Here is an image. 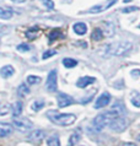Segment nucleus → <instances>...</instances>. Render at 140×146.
I'll return each mask as SVG.
<instances>
[{
	"label": "nucleus",
	"instance_id": "1",
	"mask_svg": "<svg viewBox=\"0 0 140 146\" xmlns=\"http://www.w3.org/2000/svg\"><path fill=\"white\" fill-rule=\"evenodd\" d=\"M46 115L51 121L57 125H61V127H69V125L75 123L76 120L74 114H65V113H59L57 111H48Z\"/></svg>",
	"mask_w": 140,
	"mask_h": 146
},
{
	"label": "nucleus",
	"instance_id": "2",
	"mask_svg": "<svg viewBox=\"0 0 140 146\" xmlns=\"http://www.w3.org/2000/svg\"><path fill=\"white\" fill-rule=\"evenodd\" d=\"M116 117H119V114H118V113H116L114 111H112V109H109L108 112L102 113V114L97 115L96 118L93 119V121H92V125H93L95 130H96V131H101L105 127H108L109 123L114 118H116Z\"/></svg>",
	"mask_w": 140,
	"mask_h": 146
},
{
	"label": "nucleus",
	"instance_id": "3",
	"mask_svg": "<svg viewBox=\"0 0 140 146\" xmlns=\"http://www.w3.org/2000/svg\"><path fill=\"white\" fill-rule=\"evenodd\" d=\"M131 47H133L131 43L125 42V40H123V42H113L106 47L107 55H116V56L125 55L131 49Z\"/></svg>",
	"mask_w": 140,
	"mask_h": 146
},
{
	"label": "nucleus",
	"instance_id": "4",
	"mask_svg": "<svg viewBox=\"0 0 140 146\" xmlns=\"http://www.w3.org/2000/svg\"><path fill=\"white\" fill-rule=\"evenodd\" d=\"M14 127H15V129H17L20 133H27L32 129V123L27 118H17V117H15Z\"/></svg>",
	"mask_w": 140,
	"mask_h": 146
},
{
	"label": "nucleus",
	"instance_id": "5",
	"mask_svg": "<svg viewBox=\"0 0 140 146\" xmlns=\"http://www.w3.org/2000/svg\"><path fill=\"white\" fill-rule=\"evenodd\" d=\"M108 127L112 129L113 131H123L127 127H128V120H127L124 117L119 115V117H116V118L111 121Z\"/></svg>",
	"mask_w": 140,
	"mask_h": 146
},
{
	"label": "nucleus",
	"instance_id": "6",
	"mask_svg": "<svg viewBox=\"0 0 140 146\" xmlns=\"http://www.w3.org/2000/svg\"><path fill=\"white\" fill-rule=\"evenodd\" d=\"M58 72L57 70H52L48 75L47 82H46V88L49 92H55L57 88H58Z\"/></svg>",
	"mask_w": 140,
	"mask_h": 146
},
{
	"label": "nucleus",
	"instance_id": "7",
	"mask_svg": "<svg viewBox=\"0 0 140 146\" xmlns=\"http://www.w3.org/2000/svg\"><path fill=\"white\" fill-rule=\"evenodd\" d=\"M73 103H74V100H73L71 96L67 95V93H63V92L58 93V106L60 108L68 107V106H70V104H73Z\"/></svg>",
	"mask_w": 140,
	"mask_h": 146
},
{
	"label": "nucleus",
	"instance_id": "8",
	"mask_svg": "<svg viewBox=\"0 0 140 146\" xmlns=\"http://www.w3.org/2000/svg\"><path fill=\"white\" fill-rule=\"evenodd\" d=\"M111 102V95L109 93H107V92H103L102 95L98 97L97 101H96V103H95V108L98 109V108H103L106 106H108Z\"/></svg>",
	"mask_w": 140,
	"mask_h": 146
},
{
	"label": "nucleus",
	"instance_id": "9",
	"mask_svg": "<svg viewBox=\"0 0 140 146\" xmlns=\"http://www.w3.org/2000/svg\"><path fill=\"white\" fill-rule=\"evenodd\" d=\"M95 78H91V76H84V78H81L79 79V81L76 82V86L77 87H80V88H85V87H87L89 85H91L95 82Z\"/></svg>",
	"mask_w": 140,
	"mask_h": 146
},
{
	"label": "nucleus",
	"instance_id": "10",
	"mask_svg": "<svg viewBox=\"0 0 140 146\" xmlns=\"http://www.w3.org/2000/svg\"><path fill=\"white\" fill-rule=\"evenodd\" d=\"M11 131H12L11 124L0 121V136H1V137L7 136V135H10V134H11Z\"/></svg>",
	"mask_w": 140,
	"mask_h": 146
},
{
	"label": "nucleus",
	"instance_id": "11",
	"mask_svg": "<svg viewBox=\"0 0 140 146\" xmlns=\"http://www.w3.org/2000/svg\"><path fill=\"white\" fill-rule=\"evenodd\" d=\"M44 137V131L43 130H33L30 136H28V139L31 141H35V143H39V141H42V139Z\"/></svg>",
	"mask_w": 140,
	"mask_h": 146
},
{
	"label": "nucleus",
	"instance_id": "12",
	"mask_svg": "<svg viewBox=\"0 0 140 146\" xmlns=\"http://www.w3.org/2000/svg\"><path fill=\"white\" fill-rule=\"evenodd\" d=\"M73 30L75 31V33H76V35L84 36L86 32H87V26H86L84 22H77V23H75V25H74Z\"/></svg>",
	"mask_w": 140,
	"mask_h": 146
},
{
	"label": "nucleus",
	"instance_id": "13",
	"mask_svg": "<svg viewBox=\"0 0 140 146\" xmlns=\"http://www.w3.org/2000/svg\"><path fill=\"white\" fill-rule=\"evenodd\" d=\"M12 74H14V68L11 65H5V66L1 68V70H0V75H1L4 79L10 78Z\"/></svg>",
	"mask_w": 140,
	"mask_h": 146
},
{
	"label": "nucleus",
	"instance_id": "14",
	"mask_svg": "<svg viewBox=\"0 0 140 146\" xmlns=\"http://www.w3.org/2000/svg\"><path fill=\"white\" fill-rule=\"evenodd\" d=\"M130 102L134 107L139 108L140 107V93L138 91H133L130 95Z\"/></svg>",
	"mask_w": 140,
	"mask_h": 146
},
{
	"label": "nucleus",
	"instance_id": "15",
	"mask_svg": "<svg viewBox=\"0 0 140 146\" xmlns=\"http://www.w3.org/2000/svg\"><path fill=\"white\" fill-rule=\"evenodd\" d=\"M44 104H46V102H44V100H35L33 102L31 103V109L35 112H38L39 109H42L44 107Z\"/></svg>",
	"mask_w": 140,
	"mask_h": 146
},
{
	"label": "nucleus",
	"instance_id": "16",
	"mask_svg": "<svg viewBox=\"0 0 140 146\" xmlns=\"http://www.w3.org/2000/svg\"><path fill=\"white\" fill-rule=\"evenodd\" d=\"M11 113H12L14 117H19L22 113V103L21 102H15L14 104H12Z\"/></svg>",
	"mask_w": 140,
	"mask_h": 146
},
{
	"label": "nucleus",
	"instance_id": "17",
	"mask_svg": "<svg viewBox=\"0 0 140 146\" xmlns=\"http://www.w3.org/2000/svg\"><path fill=\"white\" fill-rule=\"evenodd\" d=\"M80 139H81V135H80L79 133L71 134V136H70V139H69V141H68V146H75V145L80 141Z\"/></svg>",
	"mask_w": 140,
	"mask_h": 146
},
{
	"label": "nucleus",
	"instance_id": "18",
	"mask_svg": "<svg viewBox=\"0 0 140 146\" xmlns=\"http://www.w3.org/2000/svg\"><path fill=\"white\" fill-rule=\"evenodd\" d=\"M111 109H112V111H114L116 113H118L119 115H123V114L125 113V108H124V106H123L122 102H117Z\"/></svg>",
	"mask_w": 140,
	"mask_h": 146
},
{
	"label": "nucleus",
	"instance_id": "19",
	"mask_svg": "<svg viewBox=\"0 0 140 146\" xmlns=\"http://www.w3.org/2000/svg\"><path fill=\"white\" fill-rule=\"evenodd\" d=\"M47 145L48 146H60V140L57 135H53V136H49L47 139Z\"/></svg>",
	"mask_w": 140,
	"mask_h": 146
},
{
	"label": "nucleus",
	"instance_id": "20",
	"mask_svg": "<svg viewBox=\"0 0 140 146\" xmlns=\"http://www.w3.org/2000/svg\"><path fill=\"white\" fill-rule=\"evenodd\" d=\"M11 17H12V11L0 7V19H3V20H9V19H11Z\"/></svg>",
	"mask_w": 140,
	"mask_h": 146
},
{
	"label": "nucleus",
	"instance_id": "21",
	"mask_svg": "<svg viewBox=\"0 0 140 146\" xmlns=\"http://www.w3.org/2000/svg\"><path fill=\"white\" fill-rule=\"evenodd\" d=\"M102 37H103L102 30H100V28H95V30L92 31L91 38H92L93 40H100V39H102Z\"/></svg>",
	"mask_w": 140,
	"mask_h": 146
},
{
	"label": "nucleus",
	"instance_id": "22",
	"mask_svg": "<svg viewBox=\"0 0 140 146\" xmlns=\"http://www.w3.org/2000/svg\"><path fill=\"white\" fill-rule=\"evenodd\" d=\"M63 64H64L65 68H74V66L77 65V62L75 59H71V58H65L63 60Z\"/></svg>",
	"mask_w": 140,
	"mask_h": 146
},
{
	"label": "nucleus",
	"instance_id": "23",
	"mask_svg": "<svg viewBox=\"0 0 140 146\" xmlns=\"http://www.w3.org/2000/svg\"><path fill=\"white\" fill-rule=\"evenodd\" d=\"M19 95L20 96H26V95H28L30 93V88H28V86L27 85H25V84H21L19 86Z\"/></svg>",
	"mask_w": 140,
	"mask_h": 146
},
{
	"label": "nucleus",
	"instance_id": "24",
	"mask_svg": "<svg viewBox=\"0 0 140 146\" xmlns=\"http://www.w3.org/2000/svg\"><path fill=\"white\" fill-rule=\"evenodd\" d=\"M61 37V33H60V30H53L51 32V36H49V42H54L55 38H60Z\"/></svg>",
	"mask_w": 140,
	"mask_h": 146
},
{
	"label": "nucleus",
	"instance_id": "25",
	"mask_svg": "<svg viewBox=\"0 0 140 146\" xmlns=\"http://www.w3.org/2000/svg\"><path fill=\"white\" fill-rule=\"evenodd\" d=\"M39 81H41V78H38V76H35V75H30L27 78V82L30 85H36V84H38Z\"/></svg>",
	"mask_w": 140,
	"mask_h": 146
},
{
	"label": "nucleus",
	"instance_id": "26",
	"mask_svg": "<svg viewBox=\"0 0 140 146\" xmlns=\"http://www.w3.org/2000/svg\"><path fill=\"white\" fill-rule=\"evenodd\" d=\"M41 1H42V4L47 7L48 10H53V9H54V3H53L52 0H41Z\"/></svg>",
	"mask_w": 140,
	"mask_h": 146
},
{
	"label": "nucleus",
	"instance_id": "27",
	"mask_svg": "<svg viewBox=\"0 0 140 146\" xmlns=\"http://www.w3.org/2000/svg\"><path fill=\"white\" fill-rule=\"evenodd\" d=\"M17 50L19 52H28L30 50V46L26 44V43H21V44L17 46Z\"/></svg>",
	"mask_w": 140,
	"mask_h": 146
},
{
	"label": "nucleus",
	"instance_id": "28",
	"mask_svg": "<svg viewBox=\"0 0 140 146\" xmlns=\"http://www.w3.org/2000/svg\"><path fill=\"white\" fill-rule=\"evenodd\" d=\"M138 10H139L138 6H129V7H124V9H122V13L128 14V13H133V11H138Z\"/></svg>",
	"mask_w": 140,
	"mask_h": 146
},
{
	"label": "nucleus",
	"instance_id": "29",
	"mask_svg": "<svg viewBox=\"0 0 140 146\" xmlns=\"http://www.w3.org/2000/svg\"><path fill=\"white\" fill-rule=\"evenodd\" d=\"M55 54H57L55 50H47V52H44V53H43L42 58L43 59H47V58H49V56H53V55H55Z\"/></svg>",
	"mask_w": 140,
	"mask_h": 146
},
{
	"label": "nucleus",
	"instance_id": "30",
	"mask_svg": "<svg viewBox=\"0 0 140 146\" xmlns=\"http://www.w3.org/2000/svg\"><path fill=\"white\" fill-rule=\"evenodd\" d=\"M131 76H133V78H139L140 76V70H138V69H134V70H131Z\"/></svg>",
	"mask_w": 140,
	"mask_h": 146
},
{
	"label": "nucleus",
	"instance_id": "31",
	"mask_svg": "<svg viewBox=\"0 0 140 146\" xmlns=\"http://www.w3.org/2000/svg\"><path fill=\"white\" fill-rule=\"evenodd\" d=\"M119 146H137V145L133 144V143H124V144H122V145H119Z\"/></svg>",
	"mask_w": 140,
	"mask_h": 146
},
{
	"label": "nucleus",
	"instance_id": "32",
	"mask_svg": "<svg viewBox=\"0 0 140 146\" xmlns=\"http://www.w3.org/2000/svg\"><path fill=\"white\" fill-rule=\"evenodd\" d=\"M12 1H14V3H23L25 0H12Z\"/></svg>",
	"mask_w": 140,
	"mask_h": 146
},
{
	"label": "nucleus",
	"instance_id": "33",
	"mask_svg": "<svg viewBox=\"0 0 140 146\" xmlns=\"http://www.w3.org/2000/svg\"><path fill=\"white\" fill-rule=\"evenodd\" d=\"M129 1H131V0H124V3H129Z\"/></svg>",
	"mask_w": 140,
	"mask_h": 146
},
{
	"label": "nucleus",
	"instance_id": "34",
	"mask_svg": "<svg viewBox=\"0 0 140 146\" xmlns=\"http://www.w3.org/2000/svg\"><path fill=\"white\" fill-rule=\"evenodd\" d=\"M138 140H139V141H140V135H139V136H138Z\"/></svg>",
	"mask_w": 140,
	"mask_h": 146
},
{
	"label": "nucleus",
	"instance_id": "35",
	"mask_svg": "<svg viewBox=\"0 0 140 146\" xmlns=\"http://www.w3.org/2000/svg\"><path fill=\"white\" fill-rule=\"evenodd\" d=\"M111 1H117V0H111Z\"/></svg>",
	"mask_w": 140,
	"mask_h": 146
},
{
	"label": "nucleus",
	"instance_id": "36",
	"mask_svg": "<svg viewBox=\"0 0 140 146\" xmlns=\"http://www.w3.org/2000/svg\"><path fill=\"white\" fill-rule=\"evenodd\" d=\"M139 28H140V25H139Z\"/></svg>",
	"mask_w": 140,
	"mask_h": 146
}]
</instances>
